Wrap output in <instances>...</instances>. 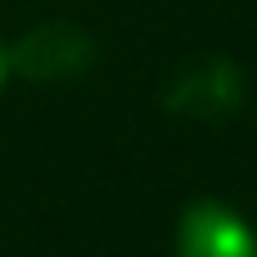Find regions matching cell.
I'll use <instances>...</instances> for the list:
<instances>
[{"mask_svg": "<svg viewBox=\"0 0 257 257\" xmlns=\"http://www.w3.org/2000/svg\"><path fill=\"white\" fill-rule=\"evenodd\" d=\"M95 63V41L72 23H41L9 45V72L27 81H72Z\"/></svg>", "mask_w": 257, "mask_h": 257, "instance_id": "cell-1", "label": "cell"}, {"mask_svg": "<svg viewBox=\"0 0 257 257\" xmlns=\"http://www.w3.org/2000/svg\"><path fill=\"white\" fill-rule=\"evenodd\" d=\"M239 99H244V77H239V68H235L230 59H217V54L185 63V68L172 77L167 95H163L167 113L190 117V122L230 117V113L239 108Z\"/></svg>", "mask_w": 257, "mask_h": 257, "instance_id": "cell-2", "label": "cell"}, {"mask_svg": "<svg viewBox=\"0 0 257 257\" xmlns=\"http://www.w3.org/2000/svg\"><path fill=\"white\" fill-rule=\"evenodd\" d=\"M176 253L181 257H257V235L239 212L203 199V203L185 208L181 230H176Z\"/></svg>", "mask_w": 257, "mask_h": 257, "instance_id": "cell-3", "label": "cell"}, {"mask_svg": "<svg viewBox=\"0 0 257 257\" xmlns=\"http://www.w3.org/2000/svg\"><path fill=\"white\" fill-rule=\"evenodd\" d=\"M5 77H9V50H5V41H0V90H5Z\"/></svg>", "mask_w": 257, "mask_h": 257, "instance_id": "cell-4", "label": "cell"}]
</instances>
